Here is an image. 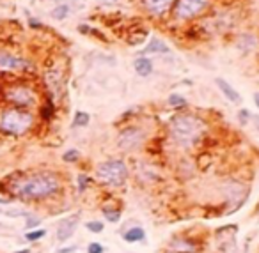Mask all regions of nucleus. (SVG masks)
<instances>
[{
	"label": "nucleus",
	"mask_w": 259,
	"mask_h": 253,
	"mask_svg": "<svg viewBox=\"0 0 259 253\" xmlns=\"http://www.w3.org/2000/svg\"><path fill=\"white\" fill-rule=\"evenodd\" d=\"M2 97L9 106H16V108L30 110L40 103V96L34 90V87L28 83H9L2 90Z\"/></svg>",
	"instance_id": "nucleus-5"
},
{
	"label": "nucleus",
	"mask_w": 259,
	"mask_h": 253,
	"mask_svg": "<svg viewBox=\"0 0 259 253\" xmlns=\"http://www.w3.org/2000/svg\"><path fill=\"white\" fill-rule=\"evenodd\" d=\"M44 236H46V230L44 229H34V230H28V232L25 234V239L30 243H36V241H40V239H43Z\"/></svg>",
	"instance_id": "nucleus-21"
},
{
	"label": "nucleus",
	"mask_w": 259,
	"mask_h": 253,
	"mask_svg": "<svg viewBox=\"0 0 259 253\" xmlns=\"http://www.w3.org/2000/svg\"><path fill=\"white\" fill-rule=\"evenodd\" d=\"M41 119H44V121H50L52 117L55 115V105L52 99H48L46 103H44L43 106H41Z\"/></svg>",
	"instance_id": "nucleus-20"
},
{
	"label": "nucleus",
	"mask_w": 259,
	"mask_h": 253,
	"mask_svg": "<svg viewBox=\"0 0 259 253\" xmlns=\"http://www.w3.org/2000/svg\"><path fill=\"white\" fill-rule=\"evenodd\" d=\"M134 67H135V73H137L138 76H150V74L153 73V62H151L148 57L135 58Z\"/></svg>",
	"instance_id": "nucleus-13"
},
{
	"label": "nucleus",
	"mask_w": 259,
	"mask_h": 253,
	"mask_svg": "<svg viewBox=\"0 0 259 253\" xmlns=\"http://www.w3.org/2000/svg\"><path fill=\"white\" fill-rule=\"evenodd\" d=\"M238 119H240V122H242V124H247V122L252 119V115H250V112H248V110H240Z\"/></svg>",
	"instance_id": "nucleus-27"
},
{
	"label": "nucleus",
	"mask_w": 259,
	"mask_h": 253,
	"mask_svg": "<svg viewBox=\"0 0 259 253\" xmlns=\"http://www.w3.org/2000/svg\"><path fill=\"white\" fill-rule=\"evenodd\" d=\"M169 105L172 106V108H184V106L188 105V101H186L183 96H180V94H170Z\"/></svg>",
	"instance_id": "nucleus-22"
},
{
	"label": "nucleus",
	"mask_w": 259,
	"mask_h": 253,
	"mask_svg": "<svg viewBox=\"0 0 259 253\" xmlns=\"http://www.w3.org/2000/svg\"><path fill=\"white\" fill-rule=\"evenodd\" d=\"M36 117L30 110L6 106L0 112V133L6 136H22L34 128Z\"/></svg>",
	"instance_id": "nucleus-3"
},
{
	"label": "nucleus",
	"mask_w": 259,
	"mask_h": 253,
	"mask_svg": "<svg viewBox=\"0 0 259 253\" xmlns=\"http://www.w3.org/2000/svg\"><path fill=\"white\" fill-rule=\"evenodd\" d=\"M86 229L92 234H102L105 230V223L100 222V220H90V222L86 223Z\"/></svg>",
	"instance_id": "nucleus-23"
},
{
	"label": "nucleus",
	"mask_w": 259,
	"mask_h": 253,
	"mask_svg": "<svg viewBox=\"0 0 259 253\" xmlns=\"http://www.w3.org/2000/svg\"><path fill=\"white\" fill-rule=\"evenodd\" d=\"M102 2H112V4H114L116 0H102Z\"/></svg>",
	"instance_id": "nucleus-33"
},
{
	"label": "nucleus",
	"mask_w": 259,
	"mask_h": 253,
	"mask_svg": "<svg viewBox=\"0 0 259 253\" xmlns=\"http://www.w3.org/2000/svg\"><path fill=\"white\" fill-rule=\"evenodd\" d=\"M87 253H105V246L98 241H92L87 246Z\"/></svg>",
	"instance_id": "nucleus-26"
},
{
	"label": "nucleus",
	"mask_w": 259,
	"mask_h": 253,
	"mask_svg": "<svg viewBox=\"0 0 259 253\" xmlns=\"http://www.w3.org/2000/svg\"><path fill=\"white\" fill-rule=\"evenodd\" d=\"M128 177H130L128 165L124 163V160H119V158L106 160L96 167V179L105 188L124 186Z\"/></svg>",
	"instance_id": "nucleus-4"
},
{
	"label": "nucleus",
	"mask_w": 259,
	"mask_h": 253,
	"mask_svg": "<svg viewBox=\"0 0 259 253\" xmlns=\"http://www.w3.org/2000/svg\"><path fill=\"white\" fill-rule=\"evenodd\" d=\"M199 252V245L194 239L184 238H174L167 245V253H197Z\"/></svg>",
	"instance_id": "nucleus-10"
},
{
	"label": "nucleus",
	"mask_w": 259,
	"mask_h": 253,
	"mask_svg": "<svg viewBox=\"0 0 259 253\" xmlns=\"http://www.w3.org/2000/svg\"><path fill=\"white\" fill-rule=\"evenodd\" d=\"M146 140V131L138 126H128L121 129L118 136V147L122 151H135L138 149Z\"/></svg>",
	"instance_id": "nucleus-7"
},
{
	"label": "nucleus",
	"mask_w": 259,
	"mask_h": 253,
	"mask_svg": "<svg viewBox=\"0 0 259 253\" xmlns=\"http://www.w3.org/2000/svg\"><path fill=\"white\" fill-rule=\"evenodd\" d=\"M68 14H70V5L68 4H60V5H57V7L52 9V18L59 19V21L60 19H66Z\"/></svg>",
	"instance_id": "nucleus-19"
},
{
	"label": "nucleus",
	"mask_w": 259,
	"mask_h": 253,
	"mask_svg": "<svg viewBox=\"0 0 259 253\" xmlns=\"http://www.w3.org/2000/svg\"><path fill=\"white\" fill-rule=\"evenodd\" d=\"M78 223H80V213L76 214H71V216H66L59 222L57 225V230H55V238L59 243H66L73 238V234L76 232L78 229Z\"/></svg>",
	"instance_id": "nucleus-8"
},
{
	"label": "nucleus",
	"mask_w": 259,
	"mask_h": 253,
	"mask_svg": "<svg viewBox=\"0 0 259 253\" xmlns=\"http://www.w3.org/2000/svg\"><path fill=\"white\" fill-rule=\"evenodd\" d=\"M90 122V115L87 112H76L75 117H73V126L75 128H86Z\"/></svg>",
	"instance_id": "nucleus-18"
},
{
	"label": "nucleus",
	"mask_w": 259,
	"mask_h": 253,
	"mask_svg": "<svg viewBox=\"0 0 259 253\" xmlns=\"http://www.w3.org/2000/svg\"><path fill=\"white\" fill-rule=\"evenodd\" d=\"M254 121H256V124H258V128H259V117H256Z\"/></svg>",
	"instance_id": "nucleus-32"
},
{
	"label": "nucleus",
	"mask_w": 259,
	"mask_h": 253,
	"mask_svg": "<svg viewBox=\"0 0 259 253\" xmlns=\"http://www.w3.org/2000/svg\"><path fill=\"white\" fill-rule=\"evenodd\" d=\"M102 214L105 216V220L108 223H119L121 222V207L118 206H112V204H106V206L102 207Z\"/></svg>",
	"instance_id": "nucleus-14"
},
{
	"label": "nucleus",
	"mask_w": 259,
	"mask_h": 253,
	"mask_svg": "<svg viewBox=\"0 0 259 253\" xmlns=\"http://www.w3.org/2000/svg\"><path fill=\"white\" fill-rule=\"evenodd\" d=\"M78 160H80V152L76 149H70V151H66L62 154V161H66V163H76Z\"/></svg>",
	"instance_id": "nucleus-24"
},
{
	"label": "nucleus",
	"mask_w": 259,
	"mask_h": 253,
	"mask_svg": "<svg viewBox=\"0 0 259 253\" xmlns=\"http://www.w3.org/2000/svg\"><path fill=\"white\" fill-rule=\"evenodd\" d=\"M170 4H172V0H146V7L150 9L151 12H154V14L165 12Z\"/></svg>",
	"instance_id": "nucleus-15"
},
{
	"label": "nucleus",
	"mask_w": 259,
	"mask_h": 253,
	"mask_svg": "<svg viewBox=\"0 0 259 253\" xmlns=\"http://www.w3.org/2000/svg\"><path fill=\"white\" fill-rule=\"evenodd\" d=\"M76 252V246H64V248L57 250V253H75Z\"/></svg>",
	"instance_id": "nucleus-28"
},
{
	"label": "nucleus",
	"mask_w": 259,
	"mask_h": 253,
	"mask_svg": "<svg viewBox=\"0 0 259 253\" xmlns=\"http://www.w3.org/2000/svg\"><path fill=\"white\" fill-rule=\"evenodd\" d=\"M28 25H30L32 28H40V27H43V25H41L40 21H36V19H32V18L28 19Z\"/></svg>",
	"instance_id": "nucleus-29"
},
{
	"label": "nucleus",
	"mask_w": 259,
	"mask_h": 253,
	"mask_svg": "<svg viewBox=\"0 0 259 253\" xmlns=\"http://www.w3.org/2000/svg\"><path fill=\"white\" fill-rule=\"evenodd\" d=\"M90 186H92V179H90L89 175H86V174H78V175H76V190H78V193H84V191H87Z\"/></svg>",
	"instance_id": "nucleus-17"
},
{
	"label": "nucleus",
	"mask_w": 259,
	"mask_h": 253,
	"mask_svg": "<svg viewBox=\"0 0 259 253\" xmlns=\"http://www.w3.org/2000/svg\"><path fill=\"white\" fill-rule=\"evenodd\" d=\"M208 0H180L176 4V12L181 18H192L197 16L206 7Z\"/></svg>",
	"instance_id": "nucleus-9"
},
{
	"label": "nucleus",
	"mask_w": 259,
	"mask_h": 253,
	"mask_svg": "<svg viewBox=\"0 0 259 253\" xmlns=\"http://www.w3.org/2000/svg\"><path fill=\"white\" fill-rule=\"evenodd\" d=\"M12 253H30V250L25 248V250H20V252H12Z\"/></svg>",
	"instance_id": "nucleus-31"
},
{
	"label": "nucleus",
	"mask_w": 259,
	"mask_h": 253,
	"mask_svg": "<svg viewBox=\"0 0 259 253\" xmlns=\"http://www.w3.org/2000/svg\"><path fill=\"white\" fill-rule=\"evenodd\" d=\"M62 181L55 172L40 170L30 174H18L9 184V193L24 202L48 200L62 191Z\"/></svg>",
	"instance_id": "nucleus-1"
},
{
	"label": "nucleus",
	"mask_w": 259,
	"mask_h": 253,
	"mask_svg": "<svg viewBox=\"0 0 259 253\" xmlns=\"http://www.w3.org/2000/svg\"><path fill=\"white\" fill-rule=\"evenodd\" d=\"M254 103H256V106L259 108V92H256L254 94Z\"/></svg>",
	"instance_id": "nucleus-30"
},
{
	"label": "nucleus",
	"mask_w": 259,
	"mask_h": 253,
	"mask_svg": "<svg viewBox=\"0 0 259 253\" xmlns=\"http://www.w3.org/2000/svg\"><path fill=\"white\" fill-rule=\"evenodd\" d=\"M216 85H218V89L222 90V94H224V96L228 97L231 103H234V105H240V103L244 101V99H242V96H240L238 90L232 89V85H229V83L226 82L224 78H216Z\"/></svg>",
	"instance_id": "nucleus-11"
},
{
	"label": "nucleus",
	"mask_w": 259,
	"mask_h": 253,
	"mask_svg": "<svg viewBox=\"0 0 259 253\" xmlns=\"http://www.w3.org/2000/svg\"><path fill=\"white\" fill-rule=\"evenodd\" d=\"M146 53H169V46L164 43V41H158V39H153L148 46H146Z\"/></svg>",
	"instance_id": "nucleus-16"
},
{
	"label": "nucleus",
	"mask_w": 259,
	"mask_h": 253,
	"mask_svg": "<svg viewBox=\"0 0 259 253\" xmlns=\"http://www.w3.org/2000/svg\"><path fill=\"white\" fill-rule=\"evenodd\" d=\"M32 69V64L27 57H22L18 53H12L9 50H0V73H28Z\"/></svg>",
	"instance_id": "nucleus-6"
},
{
	"label": "nucleus",
	"mask_w": 259,
	"mask_h": 253,
	"mask_svg": "<svg viewBox=\"0 0 259 253\" xmlns=\"http://www.w3.org/2000/svg\"><path fill=\"white\" fill-rule=\"evenodd\" d=\"M204 129V122L192 113L176 115L170 122V135H172L174 142L181 147H192L194 144H197Z\"/></svg>",
	"instance_id": "nucleus-2"
},
{
	"label": "nucleus",
	"mask_w": 259,
	"mask_h": 253,
	"mask_svg": "<svg viewBox=\"0 0 259 253\" xmlns=\"http://www.w3.org/2000/svg\"><path fill=\"white\" fill-rule=\"evenodd\" d=\"M122 239H124L126 243H142L146 239V230L142 229L140 225H135V227H130V229L122 230Z\"/></svg>",
	"instance_id": "nucleus-12"
},
{
	"label": "nucleus",
	"mask_w": 259,
	"mask_h": 253,
	"mask_svg": "<svg viewBox=\"0 0 259 253\" xmlns=\"http://www.w3.org/2000/svg\"><path fill=\"white\" fill-rule=\"evenodd\" d=\"M41 225V218L40 216H34L32 213H28L27 216H25V227L30 230H34L36 227H40Z\"/></svg>",
	"instance_id": "nucleus-25"
}]
</instances>
